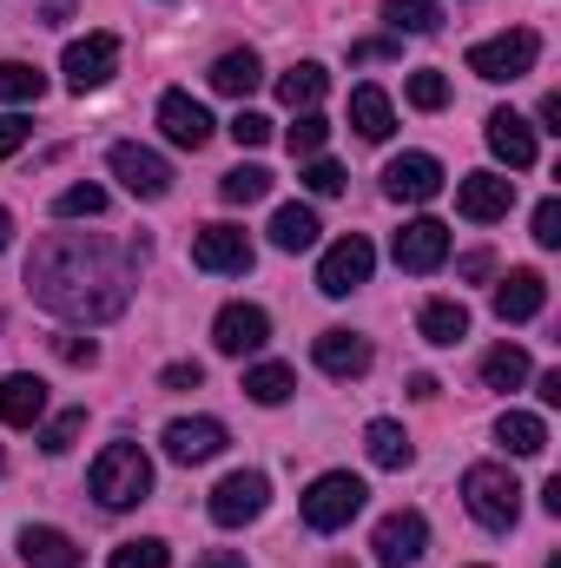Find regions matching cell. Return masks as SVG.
<instances>
[{
  "label": "cell",
  "mask_w": 561,
  "mask_h": 568,
  "mask_svg": "<svg viewBox=\"0 0 561 568\" xmlns=\"http://www.w3.org/2000/svg\"><path fill=\"white\" fill-rule=\"evenodd\" d=\"M145 245H113L100 232H47L27 258L33 304H47L53 317L73 324H106L133 304V272H140Z\"/></svg>",
  "instance_id": "obj_1"
},
{
  "label": "cell",
  "mask_w": 561,
  "mask_h": 568,
  "mask_svg": "<svg viewBox=\"0 0 561 568\" xmlns=\"http://www.w3.org/2000/svg\"><path fill=\"white\" fill-rule=\"evenodd\" d=\"M86 489H93L100 509H140L152 496V456L140 443H106L86 469Z\"/></svg>",
  "instance_id": "obj_2"
},
{
  "label": "cell",
  "mask_w": 561,
  "mask_h": 568,
  "mask_svg": "<svg viewBox=\"0 0 561 568\" xmlns=\"http://www.w3.org/2000/svg\"><path fill=\"white\" fill-rule=\"evenodd\" d=\"M462 503L482 529H516V516H522V489L502 463H469L462 469Z\"/></svg>",
  "instance_id": "obj_3"
},
{
  "label": "cell",
  "mask_w": 561,
  "mask_h": 568,
  "mask_svg": "<svg viewBox=\"0 0 561 568\" xmlns=\"http://www.w3.org/2000/svg\"><path fill=\"white\" fill-rule=\"evenodd\" d=\"M364 476H350V469H324L310 489H304V523L317 529V536H337V529H350L357 523V509H364Z\"/></svg>",
  "instance_id": "obj_4"
},
{
  "label": "cell",
  "mask_w": 561,
  "mask_h": 568,
  "mask_svg": "<svg viewBox=\"0 0 561 568\" xmlns=\"http://www.w3.org/2000/svg\"><path fill=\"white\" fill-rule=\"evenodd\" d=\"M536 60H542V33L536 27H516V33H496V40H476L469 47V73L476 80H522V73H536Z\"/></svg>",
  "instance_id": "obj_5"
},
{
  "label": "cell",
  "mask_w": 561,
  "mask_h": 568,
  "mask_svg": "<svg viewBox=\"0 0 561 568\" xmlns=\"http://www.w3.org/2000/svg\"><path fill=\"white\" fill-rule=\"evenodd\" d=\"M265 503H272V483H265V469H232L218 489H212V523L218 529H245V523H258L265 516Z\"/></svg>",
  "instance_id": "obj_6"
},
{
  "label": "cell",
  "mask_w": 561,
  "mask_h": 568,
  "mask_svg": "<svg viewBox=\"0 0 561 568\" xmlns=\"http://www.w3.org/2000/svg\"><path fill=\"white\" fill-rule=\"evenodd\" d=\"M370 272H377V252H370L364 232H350V239H337V245L324 252V265H317V291H324V297H350L357 284H370Z\"/></svg>",
  "instance_id": "obj_7"
},
{
  "label": "cell",
  "mask_w": 561,
  "mask_h": 568,
  "mask_svg": "<svg viewBox=\"0 0 561 568\" xmlns=\"http://www.w3.org/2000/svg\"><path fill=\"white\" fill-rule=\"evenodd\" d=\"M60 73H67V87H73V93L106 87V80L120 73V33H86V40H73V47H67V60H60Z\"/></svg>",
  "instance_id": "obj_8"
},
{
  "label": "cell",
  "mask_w": 561,
  "mask_h": 568,
  "mask_svg": "<svg viewBox=\"0 0 561 568\" xmlns=\"http://www.w3.org/2000/svg\"><path fill=\"white\" fill-rule=\"evenodd\" d=\"M252 239L238 232V225H198L192 232V265L198 272H218V278H238V272H252Z\"/></svg>",
  "instance_id": "obj_9"
},
{
  "label": "cell",
  "mask_w": 561,
  "mask_h": 568,
  "mask_svg": "<svg viewBox=\"0 0 561 568\" xmlns=\"http://www.w3.org/2000/svg\"><path fill=\"white\" fill-rule=\"evenodd\" d=\"M370 549H377V562L384 568H417L422 549H429V523H422V509H390V516L377 523Z\"/></svg>",
  "instance_id": "obj_10"
},
{
  "label": "cell",
  "mask_w": 561,
  "mask_h": 568,
  "mask_svg": "<svg viewBox=\"0 0 561 568\" xmlns=\"http://www.w3.org/2000/svg\"><path fill=\"white\" fill-rule=\"evenodd\" d=\"M106 165H113V179H120L133 199H165V192H172V165H165L152 145L120 140L113 152H106Z\"/></svg>",
  "instance_id": "obj_11"
},
{
  "label": "cell",
  "mask_w": 561,
  "mask_h": 568,
  "mask_svg": "<svg viewBox=\"0 0 561 568\" xmlns=\"http://www.w3.org/2000/svg\"><path fill=\"white\" fill-rule=\"evenodd\" d=\"M509 205H516V179H502V172H469V179H456V212H462V219L496 225V219H509Z\"/></svg>",
  "instance_id": "obj_12"
},
{
  "label": "cell",
  "mask_w": 561,
  "mask_h": 568,
  "mask_svg": "<svg viewBox=\"0 0 561 568\" xmlns=\"http://www.w3.org/2000/svg\"><path fill=\"white\" fill-rule=\"evenodd\" d=\"M384 192H390L397 205H429V199L442 192V159H429V152L390 159V165H384Z\"/></svg>",
  "instance_id": "obj_13"
},
{
  "label": "cell",
  "mask_w": 561,
  "mask_h": 568,
  "mask_svg": "<svg viewBox=\"0 0 561 568\" xmlns=\"http://www.w3.org/2000/svg\"><path fill=\"white\" fill-rule=\"evenodd\" d=\"M212 344H218L225 357H252V351L272 344V317H265L258 304H225L218 324H212Z\"/></svg>",
  "instance_id": "obj_14"
},
{
  "label": "cell",
  "mask_w": 561,
  "mask_h": 568,
  "mask_svg": "<svg viewBox=\"0 0 561 568\" xmlns=\"http://www.w3.org/2000/svg\"><path fill=\"white\" fill-rule=\"evenodd\" d=\"M390 252H397V265H404V272H436V265H442V258H449V225H442V219H410V225H404V232H397V245H390Z\"/></svg>",
  "instance_id": "obj_15"
},
{
  "label": "cell",
  "mask_w": 561,
  "mask_h": 568,
  "mask_svg": "<svg viewBox=\"0 0 561 568\" xmlns=\"http://www.w3.org/2000/svg\"><path fill=\"white\" fill-rule=\"evenodd\" d=\"M225 449V424L218 417H178V424H165V456L172 463H212Z\"/></svg>",
  "instance_id": "obj_16"
},
{
  "label": "cell",
  "mask_w": 561,
  "mask_h": 568,
  "mask_svg": "<svg viewBox=\"0 0 561 568\" xmlns=\"http://www.w3.org/2000/svg\"><path fill=\"white\" fill-rule=\"evenodd\" d=\"M159 133H165L172 145H185V152H198V145L212 140V113H205L192 93H178V87H172V93L159 100Z\"/></svg>",
  "instance_id": "obj_17"
},
{
  "label": "cell",
  "mask_w": 561,
  "mask_h": 568,
  "mask_svg": "<svg viewBox=\"0 0 561 568\" xmlns=\"http://www.w3.org/2000/svg\"><path fill=\"white\" fill-rule=\"evenodd\" d=\"M489 152H496L509 172H529V165H536V126H529L522 113L496 106V113H489Z\"/></svg>",
  "instance_id": "obj_18"
},
{
  "label": "cell",
  "mask_w": 561,
  "mask_h": 568,
  "mask_svg": "<svg viewBox=\"0 0 561 568\" xmlns=\"http://www.w3.org/2000/svg\"><path fill=\"white\" fill-rule=\"evenodd\" d=\"M310 357H317L324 377H364V371H370V344H364L357 331H317Z\"/></svg>",
  "instance_id": "obj_19"
},
{
  "label": "cell",
  "mask_w": 561,
  "mask_h": 568,
  "mask_svg": "<svg viewBox=\"0 0 561 568\" xmlns=\"http://www.w3.org/2000/svg\"><path fill=\"white\" fill-rule=\"evenodd\" d=\"M542 304H549V278L542 272H509L496 284V317L502 324H529V317H542Z\"/></svg>",
  "instance_id": "obj_20"
},
{
  "label": "cell",
  "mask_w": 561,
  "mask_h": 568,
  "mask_svg": "<svg viewBox=\"0 0 561 568\" xmlns=\"http://www.w3.org/2000/svg\"><path fill=\"white\" fill-rule=\"evenodd\" d=\"M40 417H47V384H40V377H27V371L0 377V424H7V429H33Z\"/></svg>",
  "instance_id": "obj_21"
},
{
  "label": "cell",
  "mask_w": 561,
  "mask_h": 568,
  "mask_svg": "<svg viewBox=\"0 0 561 568\" xmlns=\"http://www.w3.org/2000/svg\"><path fill=\"white\" fill-rule=\"evenodd\" d=\"M80 542L67 529H20V562L27 568H80Z\"/></svg>",
  "instance_id": "obj_22"
},
{
  "label": "cell",
  "mask_w": 561,
  "mask_h": 568,
  "mask_svg": "<svg viewBox=\"0 0 561 568\" xmlns=\"http://www.w3.org/2000/svg\"><path fill=\"white\" fill-rule=\"evenodd\" d=\"M258 80H265V67H258V53H252V47H238V53H218V60H212V93H225V100H252V93H258Z\"/></svg>",
  "instance_id": "obj_23"
},
{
  "label": "cell",
  "mask_w": 561,
  "mask_h": 568,
  "mask_svg": "<svg viewBox=\"0 0 561 568\" xmlns=\"http://www.w3.org/2000/svg\"><path fill=\"white\" fill-rule=\"evenodd\" d=\"M350 126H357V140L384 145V140H390V126H397L390 93H384V87H357V93H350Z\"/></svg>",
  "instance_id": "obj_24"
},
{
  "label": "cell",
  "mask_w": 561,
  "mask_h": 568,
  "mask_svg": "<svg viewBox=\"0 0 561 568\" xmlns=\"http://www.w3.org/2000/svg\"><path fill=\"white\" fill-rule=\"evenodd\" d=\"M417 331H422V344L449 351V344H462V337H469V311H462L456 297H429V304L417 311Z\"/></svg>",
  "instance_id": "obj_25"
},
{
  "label": "cell",
  "mask_w": 561,
  "mask_h": 568,
  "mask_svg": "<svg viewBox=\"0 0 561 568\" xmlns=\"http://www.w3.org/2000/svg\"><path fill=\"white\" fill-rule=\"evenodd\" d=\"M496 443H502L509 456H542V449H549V424H542L536 410H502V417H496Z\"/></svg>",
  "instance_id": "obj_26"
},
{
  "label": "cell",
  "mask_w": 561,
  "mask_h": 568,
  "mask_svg": "<svg viewBox=\"0 0 561 568\" xmlns=\"http://www.w3.org/2000/svg\"><path fill=\"white\" fill-rule=\"evenodd\" d=\"M364 449H370L377 469H410V463H417V449H410L404 424H390V417H377V424L364 429Z\"/></svg>",
  "instance_id": "obj_27"
},
{
  "label": "cell",
  "mask_w": 561,
  "mask_h": 568,
  "mask_svg": "<svg viewBox=\"0 0 561 568\" xmlns=\"http://www.w3.org/2000/svg\"><path fill=\"white\" fill-rule=\"evenodd\" d=\"M324 87H330V73H324L317 60H297V67L278 80V100L290 106V113H310V106L324 100Z\"/></svg>",
  "instance_id": "obj_28"
},
{
  "label": "cell",
  "mask_w": 561,
  "mask_h": 568,
  "mask_svg": "<svg viewBox=\"0 0 561 568\" xmlns=\"http://www.w3.org/2000/svg\"><path fill=\"white\" fill-rule=\"evenodd\" d=\"M317 232H324V225H317L310 205H278V219H272V245H278V252H310Z\"/></svg>",
  "instance_id": "obj_29"
},
{
  "label": "cell",
  "mask_w": 561,
  "mask_h": 568,
  "mask_svg": "<svg viewBox=\"0 0 561 568\" xmlns=\"http://www.w3.org/2000/svg\"><path fill=\"white\" fill-rule=\"evenodd\" d=\"M482 384H489V390H522V384H529V351H522V344H496V351L482 357Z\"/></svg>",
  "instance_id": "obj_30"
},
{
  "label": "cell",
  "mask_w": 561,
  "mask_h": 568,
  "mask_svg": "<svg viewBox=\"0 0 561 568\" xmlns=\"http://www.w3.org/2000/svg\"><path fill=\"white\" fill-rule=\"evenodd\" d=\"M290 390H297V371H290V364H252V371H245V397L265 404V410L284 404Z\"/></svg>",
  "instance_id": "obj_31"
},
{
  "label": "cell",
  "mask_w": 561,
  "mask_h": 568,
  "mask_svg": "<svg viewBox=\"0 0 561 568\" xmlns=\"http://www.w3.org/2000/svg\"><path fill=\"white\" fill-rule=\"evenodd\" d=\"M218 199H225V205H258V199H272V172H265V165H232V172L218 179Z\"/></svg>",
  "instance_id": "obj_32"
},
{
  "label": "cell",
  "mask_w": 561,
  "mask_h": 568,
  "mask_svg": "<svg viewBox=\"0 0 561 568\" xmlns=\"http://www.w3.org/2000/svg\"><path fill=\"white\" fill-rule=\"evenodd\" d=\"M47 93V73L40 67H27V60H0V100L7 106H33Z\"/></svg>",
  "instance_id": "obj_33"
},
{
  "label": "cell",
  "mask_w": 561,
  "mask_h": 568,
  "mask_svg": "<svg viewBox=\"0 0 561 568\" xmlns=\"http://www.w3.org/2000/svg\"><path fill=\"white\" fill-rule=\"evenodd\" d=\"M384 20L397 33H436L442 27V0H384Z\"/></svg>",
  "instance_id": "obj_34"
},
{
  "label": "cell",
  "mask_w": 561,
  "mask_h": 568,
  "mask_svg": "<svg viewBox=\"0 0 561 568\" xmlns=\"http://www.w3.org/2000/svg\"><path fill=\"white\" fill-rule=\"evenodd\" d=\"M324 140H330V120H324L317 106H310V113H297V120L284 126V145H290L297 159H317V152H324Z\"/></svg>",
  "instance_id": "obj_35"
},
{
  "label": "cell",
  "mask_w": 561,
  "mask_h": 568,
  "mask_svg": "<svg viewBox=\"0 0 561 568\" xmlns=\"http://www.w3.org/2000/svg\"><path fill=\"white\" fill-rule=\"evenodd\" d=\"M106 212V185H67L53 199V219H100Z\"/></svg>",
  "instance_id": "obj_36"
},
{
  "label": "cell",
  "mask_w": 561,
  "mask_h": 568,
  "mask_svg": "<svg viewBox=\"0 0 561 568\" xmlns=\"http://www.w3.org/2000/svg\"><path fill=\"white\" fill-rule=\"evenodd\" d=\"M106 568H172V549L159 536H140V542H120Z\"/></svg>",
  "instance_id": "obj_37"
},
{
  "label": "cell",
  "mask_w": 561,
  "mask_h": 568,
  "mask_svg": "<svg viewBox=\"0 0 561 568\" xmlns=\"http://www.w3.org/2000/svg\"><path fill=\"white\" fill-rule=\"evenodd\" d=\"M410 106H417V113H442V106H449V80H442L436 67H417V73H410Z\"/></svg>",
  "instance_id": "obj_38"
},
{
  "label": "cell",
  "mask_w": 561,
  "mask_h": 568,
  "mask_svg": "<svg viewBox=\"0 0 561 568\" xmlns=\"http://www.w3.org/2000/svg\"><path fill=\"white\" fill-rule=\"evenodd\" d=\"M80 429H86V410H60L53 424L40 429V449H47V456H67V449L80 443Z\"/></svg>",
  "instance_id": "obj_39"
},
{
  "label": "cell",
  "mask_w": 561,
  "mask_h": 568,
  "mask_svg": "<svg viewBox=\"0 0 561 568\" xmlns=\"http://www.w3.org/2000/svg\"><path fill=\"white\" fill-rule=\"evenodd\" d=\"M297 179H304L317 199H337V192H344V165H337V159H304V172H297Z\"/></svg>",
  "instance_id": "obj_40"
},
{
  "label": "cell",
  "mask_w": 561,
  "mask_h": 568,
  "mask_svg": "<svg viewBox=\"0 0 561 568\" xmlns=\"http://www.w3.org/2000/svg\"><path fill=\"white\" fill-rule=\"evenodd\" d=\"M536 245H542V252L561 245V199H542V205H536Z\"/></svg>",
  "instance_id": "obj_41"
},
{
  "label": "cell",
  "mask_w": 561,
  "mask_h": 568,
  "mask_svg": "<svg viewBox=\"0 0 561 568\" xmlns=\"http://www.w3.org/2000/svg\"><path fill=\"white\" fill-rule=\"evenodd\" d=\"M53 351H60V364H73V371L100 364V344H93V337H53Z\"/></svg>",
  "instance_id": "obj_42"
},
{
  "label": "cell",
  "mask_w": 561,
  "mask_h": 568,
  "mask_svg": "<svg viewBox=\"0 0 561 568\" xmlns=\"http://www.w3.org/2000/svg\"><path fill=\"white\" fill-rule=\"evenodd\" d=\"M232 140H238V145H252V152H258V145L272 140V120H265V113H238V120H232Z\"/></svg>",
  "instance_id": "obj_43"
},
{
  "label": "cell",
  "mask_w": 561,
  "mask_h": 568,
  "mask_svg": "<svg viewBox=\"0 0 561 568\" xmlns=\"http://www.w3.org/2000/svg\"><path fill=\"white\" fill-rule=\"evenodd\" d=\"M27 133H33V126H27L20 113H0V159H13V152L27 145Z\"/></svg>",
  "instance_id": "obj_44"
},
{
  "label": "cell",
  "mask_w": 561,
  "mask_h": 568,
  "mask_svg": "<svg viewBox=\"0 0 561 568\" xmlns=\"http://www.w3.org/2000/svg\"><path fill=\"white\" fill-rule=\"evenodd\" d=\"M159 384H165V390H198V384H205V371H198V364H165V377H159Z\"/></svg>",
  "instance_id": "obj_45"
},
{
  "label": "cell",
  "mask_w": 561,
  "mask_h": 568,
  "mask_svg": "<svg viewBox=\"0 0 561 568\" xmlns=\"http://www.w3.org/2000/svg\"><path fill=\"white\" fill-rule=\"evenodd\" d=\"M456 272H462V278H469V284H482V278H489V272H496V258H489V252H469V258H462Z\"/></svg>",
  "instance_id": "obj_46"
},
{
  "label": "cell",
  "mask_w": 561,
  "mask_h": 568,
  "mask_svg": "<svg viewBox=\"0 0 561 568\" xmlns=\"http://www.w3.org/2000/svg\"><path fill=\"white\" fill-rule=\"evenodd\" d=\"M397 53V40H357L350 47V60H390Z\"/></svg>",
  "instance_id": "obj_47"
},
{
  "label": "cell",
  "mask_w": 561,
  "mask_h": 568,
  "mask_svg": "<svg viewBox=\"0 0 561 568\" xmlns=\"http://www.w3.org/2000/svg\"><path fill=\"white\" fill-rule=\"evenodd\" d=\"M192 568H245V556L238 549H212V556H198Z\"/></svg>",
  "instance_id": "obj_48"
},
{
  "label": "cell",
  "mask_w": 561,
  "mask_h": 568,
  "mask_svg": "<svg viewBox=\"0 0 561 568\" xmlns=\"http://www.w3.org/2000/svg\"><path fill=\"white\" fill-rule=\"evenodd\" d=\"M40 20H47V27H67V20H73V0H47Z\"/></svg>",
  "instance_id": "obj_49"
},
{
  "label": "cell",
  "mask_w": 561,
  "mask_h": 568,
  "mask_svg": "<svg viewBox=\"0 0 561 568\" xmlns=\"http://www.w3.org/2000/svg\"><path fill=\"white\" fill-rule=\"evenodd\" d=\"M542 133H561V93L542 100Z\"/></svg>",
  "instance_id": "obj_50"
},
{
  "label": "cell",
  "mask_w": 561,
  "mask_h": 568,
  "mask_svg": "<svg viewBox=\"0 0 561 568\" xmlns=\"http://www.w3.org/2000/svg\"><path fill=\"white\" fill-rule=\"evenodd\" d=\"M436 390H442V384H436L429 371H417V377H410V397H436Z\"/></svg>",
  "instance_id": "obj_51"
},
{
  "label": "cell",
  "mask_w": 561,
  "mask_h": 568,
  "mask_svg": "<svg viewBox=\"0 0 561 568\" xmlns=\"http://www.w3.org/2000/svg\"><path fill=\"white\" fill-rule=\"evenodd\" d=\"M536 390H542V404H561V371H549V377H542Z\"/></svg>",
  "instance_id": "obj_52"
},
{
  "label": "cell",
  "mask_w": 561,
  "mask_h": 568,
  "mask_svg": "<svg viewBox=\"0 0 561 568\" xmlns=\"http://www.w3.org/2000/svg\"><path fill=\"white\" fill-rule=\"evenodd\" d=\"M542 509H549V516H561V476H549V489H542Z\"/></svg>",
  "instance_id": "obj_53"
},
{
  "label": "cell",
  "mask_w": 561,
  "mask_h": 568,
  "mask_svg": "<svg viewBox=\"0 0 561 568\" xmlns=\"http://www.w3.org/2000/svg\"><path fill=\"white\" fill-rule=\"evenodd\" d=\"M13 245V219H7V205H0V252Z\"/></svg>",
  "instance_id": "obj_54"
},
{
  "label": "cell",
  "mask_w": 561,
  "mask_h": 568,
  "mask_svg": "<svg viewBox=\"0 0 561 568\" xmlns=\"http://www.w3.org/2000/svg\"><path fill=\"white\" fill-rule=\"evenodd\" d=\"M549 568H561V556H549Z\"/></svg>",
  "instance_id": "obj_55"
},
{
  "label": "cell",
  "mask_w": 561,
  "mask_h": 568,
  "mask_svg": "<svg viewBox=\"0 0 561 568\" xmlns=\"http://www.w3.org/2000/svg\"><path fill=\"white\" fill-rule=\"evenodd\" d=\"M330 568H350V562H330Z\"/></svg>",
  "instance_id": "obj_56"
},
{
  "label": "cell",
  "mask_w": 561,
  "mask_h": 568,
  "mask_svg": "<svg viewBox=\"0 0 561 568\" xmlns=\"http://www.w3.org/2000/svg\"><path fill=\"white\" fill-rule=\"evenodd\" d=\"M0 469H7V456H0Z\"/></svg>",
  "instance_id": "obj_57"
},
{
  "label": "cell",
  "mask_w": 561,
  "mask_h": 568,
  "mask_svg": "<svg viewBox=\"0 0 561 568\" xmlns=\"http://www.w3.org/2000/svg\"><path fill=\"white\" fill-rule=\"evenodd\" d=\"M476 568H489V562H476Z\"/></svg>",
  "instance_id": "obj_58"
}]
</instances>
